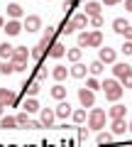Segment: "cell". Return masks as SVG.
<instances>
[{"label":"cell","instance_id":"52a82bcc","mask_svg":"<svg viewBox=\"0 0 132 147\" xmlns=\"http://www.w3.org/2000/svg\"><path fill=\"white\" fill-rule=\"evenodd\" d=\"M0 105H5V108L7 105H15L17 108V105H20V98H17L10 88H0Z\"/></svg>","mask_w":132,"mask_h":147},{"label":"cell","instance_id":"681fc988","mask_svg":"<svg viewBox=\"0 0 132 147\" xmlns=\"http://www.w3.org/2000/svg\"><path fill=\"white\" fill-rule=\"evenodd\" d=\"M127 125H130V127H127V130H130V132H132V120H130V123H127Z\"/></svg>","mask_w":132,"mask_h":147},{"label":"cell","instance_id":"7c38bea8","mask_svg":"<svg viewBox=\"0 0 132 147\" xmlns=\"http://www.w3.org/2000/svg\"><path fill=\"white\" fill-rule=\"evenodd\" d=\"M125 113H127V108L122 103H113L110 108H108V118H110V120H120V118H125Z\"/></svg>","mask_w":132,"mask_h":147},{"label":"cell","instance_id":"1f68e13d","mask_svg":"<svg viewBox=\"0 0 132 147\" xmlns=\"http://www.w3.org/2000/svg\"><path fill=\"white\" fill-rule=\"evenodd\" d=\"M44 57H49V54L44 52V49L39 47V44H37L34 49H32V59H34V61H39V64H42V61H44Z\"/></svg>","mask_w":132,"mask_h":147},{"label":"cell","instance_id":"7a4b0ae2","mask_svg":"<svg viewBox=\"0 0 132 147\" xmlns=\"http://www.w3.org/2000/svg\"><path fill=\"white\" fill-rule=\"evenodd\" d=\"M105 123H108V113H105V110H103V108H90V113H88V127H90V130L103 132Z\"/></svg>","mask_w":132,"mask_h":147},{"label":"cell","instance_id":"4dcf8cb0","mask_svg":"<svg viewBox=\"0 0 132 147\" xmlns=\"http://www.w3.org/2000/svg\"><path fill=\"white\" fill-rule=\"evenodd\" d=\"M66 59H69L71 64H78V61H81V47L69 49V52H66Z\"/></svg>","mask_w":132,"mask_h":147},{"label":"cell","instance_id":"e0dca14e","mask_svg":"<svg viewBox=\"0 0 132 147\" xmlns=\"http://www.w3.org/2000/svg\"><path fill=\"white\" fill-rule=\"evenodd\" d=\"M101 10H103V3H95V0H88V3H86V7H83V12H86L88 17L101 15Z\"/></svg>","mask_w":132,"mask_h":147},{"label":"cell","instance_id":"9c48e42d","mask_svg":"<svg viewBox=\"0 0 132 147\" xmlns=\"http://www.w3.org/2000/svg\"><path fill=\"white\" fill-rule=\"evenodd\" d=\"M54 120H56V110L54 108H42L39 110V123H42L44 127H52Z\"/></svg>","mask_w":132,"mask_h":147},{"label":"cell","instance_id":"e575fe53","mask_svg":"<svg viewBox=\"0 0 132 147\" xmlns=\"http://www.w3.org/2000/svg\"><path fill=\"white\" fill-rule=\"evenodd\" d=\"M17 125H20V127H27V125H29V113H25V110H22V113H17Z\"/></svg>","mask_w":132,"mask_h":147},{"label":"cell","instance_id":"f35d334b","mask_svg":"<svg viewBox=\"0 0 132 147\" xmlns=\"http://www.w3.org/2000/svg\"><path fill=\"white\" fill-rule=\"evenodd\" d=\"M56 32H59V27L47 25V30H44V37H47V39H54V37H56Z\"/></svg>","mask_w":132,"mask_h":147},{"label":"cell","instance_id":"d590c367","mask_svg":"<svg viewBox=\"0 0 132 147\" xmlns=\"http://www.w3.org/2000/svg\"><path fill=\"white\" fill-rule=\"evenodd\" d=\"M59 32H61V34H71V32H76V30H74V25H71V20H64L61 25H59Z\"/></svg>","mask_w":132,"mask_h":147},{"label":"cell","instance_id":"d6a6232c","mask_svg":"<svg viewBox=\"0 0 132 147\" xmlns=\"http://www.w3.org/2000/svg\"><path fill=\"white\" fill-rule=\"evenodd\" d=\"M17 66L12 61H3V66H0V74H5V76H10V74H15Z\"/></svg>","mask_w":132,"mask_h":147},{"label":"cell","instance_id":"83f0119b","mask_svg":"<svg viewBox=\"0 0 132 147\" xmlns=\"http://www.w3.org/2000/svg\"><path fill=\"white\" fill-rule=\"evenodd\" d=\"M71 120H74L76 125H83V123H86V108H74V115H71Z\"/></svg>","mask_w":132,"mask_h":147},{"label":"cell","instance_id":"f6af8a7d","mask_svg":"<svg viewBox=\"0 0 132 147\" xmlns=\"http://www.w3.org/2000/svg\"><path fill=\"white\" fill-rule=\"evenodd\" d=\"M117 3H122V0H103V5H117Z\"/></svg>","mask_w":132,"mask_h":147},{"label":"cell","instance_id":"9a60e30c","mask_svg":"<svg viewBox=\"0 0 132 147\" xmlns=\"http://www.w3.org/2000/svg\"><path fill=\"white\" fill-rule=\"evenodd\" d=\"M54 110H56V118H64V120L74 115V108H71V103H69V100H61V103H59Z\"/></svg>","mask_w":132,"mask_h":147},{"label":"cell","instance_id":"30bf717a","mask_svg":"<svg viewBox=\"0 0 132 147\" xmlns=\"http://www.w3.org/2000/svg\"><path fill=\"white\" fill-rule=\"evenodd\" d=\"M113 74H115L117 81H122L125 76H130V74H132V66H130V64H125V61H117V64H113Z\"/></svg>","mask_w":132,"mask_h":147},{"label":"cell","instance_id":"8d00e7d4","mask_svg":"<svg viewBox=\"0 0 132 147\" xmlns=\"http://www.w3.org/2000/svg\"><path fill=\"white\" fill-rule=\"evenodd\" d=\"M86 88H90V91H98V88H103V84L98 79H95V76H90L88 81H86Z\"/></svg>","mask_w":132,"mask_h":147},{"label":"cell","instance_id":"3957f363","mask_svg":"<svg viewBox=\"0 0 132 147\" xmlns=\"http://www.w3.org/2000/svg\"><path fill=\"white\" fill-rule=\"evenodd\" d=\"M113 32H117L120 37H125V42H132V25L125 17H115V20H113Z\"/></svg>","mask_w":132,"mask_h":147},{"label":"cell","instance_id":"b9f144b4","mask_svg":"<svg viewBox=\"0 0 132 147\" xmlns=\"http://www.w3.org/2000/svg\"><path fill=\"white\" fill-rule=\"evenodd\" d=\"M88 127H78V140H88Z\"/></svg>","mask_w":132,"mask_h":147},{"label":"cell","instance_id":"bcb514c9","mask_svg":"<svg viewBox=\"0 0 132 147\" xmlns=\"http://www.w3.org/2000/svg\"><path fill=\"white\" fill-rule=\"evenodd\" d=\"M125 10H127V12H132V0H125Z\"/></svg>","mask_w":132,"mask_h":147},{"label":"cell","instance_id":"74e56055","mask_svg":"<svg viewBox=\"0 0 132 147\" xmlns=\"http://www.w3.org/2000/svg\"><path fill=\"white\" fill-rule=\"evenodd\" d=\"M34 79H37V81H44V79H47V69H44L42 64L34 69Z\"/></svg>","mask_w":132,"mask_h":147},{"label":"cell","instance_id":"f546056e","mask_svg":"<svg viewBox=\"0 0 132 147\" xmlns=\"http://www.w3.org/2000/svg\"><path fill=\"white\" fill-rule=\"evenodd\" d=\"M78 47H81V49H88V47H90V32H88V30H83V32L78 34Z\"/></svg>","mask_w":132,"mask_h":147},{"label":"cell","instance_id":"ee69618b","mask_svg":"<svg viewBox=\"0 0 132 147\" xmlns=\"http://www.w3.org/2000/svg\"><path fill=\"white\" fill-rule=\"evenodd\" d=\"M27 127H29V130H39V127H44V125L39 120H29V125H27Z\"/></svg>","mask_w":132,"mask_h":147},{"label":"cell","instance_id":"f1b7e54d","mask_svg":"<svg viewBox=\"0 0 132 147\" xmlns=\"http://www.w3.org/2000/svg\"><path fill=\"white\" fill-rule=\"evenodd\" d=\"M95 142H98V147H108L113 142V132H98V140Z\"/></svg>","mask_w":132,"mask_h":147},{"label":"cell","instance_id":"5b68a950","mask_svg":"<svg viewBox=\"0 0 132 147\" xmlns=\"http://www.w3.org/2000/svg\"><path fill=\"white\" fill-rule=\"evenodd\" d=\"M78 100H81V105L83 108H95V91H90V88H78Z\"/></svg>","mask_w":132,"mask_h":147},{"label":"cell","instance_id":"7dc6e473","mask_svg":"<svg viewBox=\"0 0 132 147\" xmlns=\"http://www.w3.org/2000/svg\"><path fill=\"white\" fill-rule=\"evenodd\" d=\"M0 30H5V17H0Z\"/></svg>","mask_w":132,"mask_h":147},{"label":"cell","instance_id":"c3c4849f","mask_svg":"<svg viewBox=\"0 0 132 147\" xmlns=\"http://www.w3.org/2000/svg\"><path fill=\"white\" fill-rule=\"evenodd\" d=\"M3 110H5V105H0V118H3Z\"/></svg>","mask_w":132,"mask_h":147},{"label":"cell","instance_id":"277c9868","mask_svg":"<svg viewBox=\"0 0 132 147\" xmlns=\"http://www.w3.org/2000/svg\"><path fill=\"white\" fill-rule=\"evenodd\" d=\"M29 57H32V52L27 47H15V54H12L10 61L17 66V71H25V69H27V59H29Z\"/></svg>","mask_w":132,"mask_h":147},{"label":"cell","instance_id":"4fadbf2b","mask_svg":"<svg viewBox=\"0 0 132 147\" xmlns=\"http://www.w3.org/2000/svg\"><path fill=\"white\" fill-rule=\"evenodd\" d=\"M66 52H69V49L64 47L59 39H54L52 47H49V57H52V59H61V57H66Z\"/></svg>","mask_w":132,"mask_h":147},{"label":"cell","instance_id":"f907efd6","mask_svg":"<svg viewBox=\"0 0 132 147\" xmlns=\"http://www.w3.org/2000/svg\"><path fill=\"white\" fill-rule=\"evenodd\" d=\"M0 66H3V59H0Z\"/></svg>","mask_w":132,"mask_h":147},{"label":"cell","instance_id":"ffe728a7","mask_svg":"<svg viewBox=\"0 0 132 147\" xmlns=\"http://www.w3.org/2000/svg\"><path fill=\"white\" fill-rule=\"evenodd\" d=\"M69 74H71V71H69L66 66H61V64H56V66L52 69V76H54V81H56V84H61V81L66 79Z\"/></svg>","mask_w":132,"mask_h":147},{"label":"cell","instance_id":"8fae6325","mask_svg":"<svg viewBox=\"0 0 132 147\" xmlns=\"http://www.w3.org/2000/svg\"><path fill=\"white\" fill-rule=\"evenodd\" d=\"M71 25H74V30H86L90 25V17L86 12H76V15H71Z\"/></svg>","mask_w":132,"mask_h":147},{"label":"cell","instance_id":"ab89813d","mask_svg":"<svg viewBox=\"0 0 132 147\" xmlns=\"http://www.w3.org/2000/svg\"><path fill=\"white\" fill-rule=\"evenodd\" d=\"M90 27H103V15H95V17H90Z\"/></svg>","mask_w":132,"mask_h":147},{"label":"cell","instance_id":"f5cc1de1","mask_svg":"<svg viewBox=\"0 0 132 147\" xmlns=\"http://www.w3.org/2000/svg\"><path fill=\"white\" fill-rule=\"evenodd\" d=\"M47 3H49V0H47Z\"/></svg>","mask_w":132,"mask_h":147},{"label":"cell","instance_id":"816d5d0a","mask_svg":"<svg viewBox=\"0 0 132 147\" xmlns=\"http://www.w3.org/2000/svg\"><path fill=\"white\" fill-rule=\"evenodd\" d=\"M76 3H81V0H76Z\"/></svg>","mask_w":132,"mask_h":147},{"label":"cell","instance_id":"6da1fadb","mask_svg":"<svg viewBox=\"0 0 132 147\" xmlns=\"http://www.w3.org/2000/svg\"><path fill=\"white\" fill-rule=\"evenodd\" d=\"M103 93H105V100L117 103V100L122 98V93H125V88H122V84L113 76V79H105V81H103Z\"/></svg>","mask_w":132,"mask_h":147},{"label":"cell","instance_id":"484cf974","mask_svg":"<svg viewBox=\"0 0 132 147\" xmlns=\"http://www.w3.org/2000/svg\"><path fill=\"white\" fill-rule=\"evenodd\" d=\"M88 71L93 74V76H98V74L105 71V64H103L101 59H95V61H90V64H88Z\"/></svg>","mask_w":132,"mask_h":147},{"label":"cell","instance_id":"60d3db41","mask_svg":"<svg viewBox=\"0 0 132 147\" xmlns=\"http://www.w3.org/2000/svg\"><path fill=\"white\" fill-rule=\"evenodd\" d=\"M122 54H125V57H132V42H125V44H122Z\"/></svg>","mask_w":132,"mask_h":147},{"label":"cell","instance_id":"db71d44e","mask_svg":"<svg viewBox=\"0 0 132 147\" xmlns=\"http://www.w3.org/2000/svg\"><path fill=\"white\" fill-rule=\"evenodd\" d=\"M10 3H12V0H10Z\"/></svg>","mask_w":132,"mask_h":147},{"label":"cell","instance_id":"4316f807","mask_svg":"<svg viewBox=\"0 0 132 147\" xmlns=\"http://www.w3.org/2000/svg\"><path fill=\"white\" fill-rule=\"evenodd\" d=\"M52 98H56L59 103H61V100H66V88H64L61 84H56V86L52 88Z\"/></svg>","mask_w":132,"mask_h":147},{"label":"cell","instance_id":"836d02e7","mask_svg":"<svg viewBox=\"0 0 132 147\" xmlns=\"http://www.w3.org/2000/svg\"><path fill=\"white\" fill-rule=\"evenodd\" d=\"M76 5H78L76 0H64V7H61V10H66V20H71V12H74Z\"/></svg>","mask_w":132,"mask_h":147},{"label":"cell","instance_id":"44dd1931","mask_svg":"<svg viewBox=\"0 0 132 147\" xmlns=\"http://www.w3.org/2000/svg\"><path fill=\"white\" fill-rule=\"evenodd\" d=\"M12 54H15V47H12L10 42H0V59H3V61H10Z\"/></svg>","mask_w":132,"mask_h":147},{"label":"cell","instance_id":"5bb4252c","mask_svg":"<svg viewBox=\"0 0 132 147\" xmlns=\"http://www.w3.org/2000/svg\"><path fill=\"white\" fill-rule=\"evenodd\" d=\"M22 30H25V25H22L20 20H7V22H5V32H7V37H17Z\"/></svg>","mask_w":132,"mask_h":147},{"label":"cell","instance_id":"d4e9b609","mask_svg":"<svg viewBox=\"0 0 132 147\" xmlns=\"http://www.w3.org/2000/svg\"><path fill=\"white\" fill-rule=\"evenodd\" d=\"M69 71H71V76H74V79H83L88 69H86V64H81V61H78V64H74V66H71Z\"/></svg>","mask_w":132,"mask_h":147},{"label":"cell","instance_id":"cb8c5ba5","mask_svg":"<svg viewBox=\"0 0 132 147\" xmlns=\"http://www.w3.org/2000/svg\"><path fill=\"white\" fill-rule=\"evenodd\" d=\"M22 5H17V3H10V5H7V15H10V20H20L22 17Z\"/></svg>","mask_w":132,"mask_h":147},{"label":"cell","instance_id":"ba28073f","mask_svg":"<svg viewBox=\"0 0 132 147\" xmlns=\"http://www.w3.org/2000/svg\"><path fill=\"white\" fill-rule=\"evenodd\" d=\"M39 88H42V81L29 79V81H25V86H22V93H25L27 98H34V96L39 93Z\"/></svg>","mask_w":132,"mask_h":147},{"label":"cell","instance_id":"ac0fdd59","mask_svg":"<svg viewBox=\"0 0 132 147\" xmlns=\"http://www.w3.org/2000/svg\"><path fill=\"white\" fill-rule=\"evenodd\" d=\"M22 110H25V113H39V110H42V105L37 103V98H25L22 100Z\"/></svg>","mask_w":132,"mask_h":147},{"label":"cell","instance_id":"603a6c76","mask_svg":"<svg viewBox=\"0 0 132 147\" xmlns=\"http://www.w3.org/2000/svg\"><path fill=\"white\" fill-rule=\"evenodd\" d=\"M0 127L12 130V127H20V125H17V118L15 115H3V118H0Z\"/></svg>","mask_w":132,"mask_h":147},{"label":"cell","instance_id":"2e32d148","mask_svg":"<svg viewBox=\"0 0 132 147\" xmlns=\"http://www.w3.org/2000/svg\"><path fill=\"white\" fill-rule=\"evenodd\" d=\"M22 25H25V30H27V32H37V30H42V20H39L37 15H27Z\"/></svg>","mask_w":132,"mask_h":147},{"label":"cell","instance_id":"7bdbcfd3","mask_svg":"<svg viewBox=\"0 0 132 147\" xmlns=\"http://www.w3.org/2000/svg\"><path fill=\"white\" fill-rule=\"evenodd\" d=\"M120 84H122V88H132V74H130V76H125Z\"/></svg>","mask_w":132,"mask_h":147},{"label":"cell","instance_id":"7402d4cb","mask_svg":"<svg viewBox=\"0 0 132 147\" xmlns=\"http://www.w3.org/2000/svg\"><path fill=\"white\" fill-rule=\"evenodd\" d=\"M103 47V34L101 30H90V49H101Z\"/></svg>","mask_w":132,"mask_h":147},{"label":"cell","instance_id":"d6986e66","mask_svg":"<svg viewBox=\"0 0 132 147\" xmlns=\"http://www.w3.org/2000/svg\"><path fill=\"white\" fill-rule=\"evenodd\" d=\"M127 127H130V125L125 123V118H120V120H113V123H110V132H113V135H117V137L125 135Z\"/></svg>","mask_w":132,"mask_h":147},{"label":"cell","instance_id":"8992f818","mask_svg":"<svg viewBox=\"0 0 132 147\" xmlns=\"http://www.w3.org/2000/svg\"><path fill=\"white\" fill-rule=\"evenodd\" d=\"M98 59L103 64H117V52L113 47H101L98 49Z\"/></svg>","mask_w":132,"mask_h":147}]
</instances>
